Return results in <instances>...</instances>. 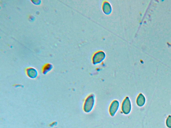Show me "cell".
<instances>
[{
  "instance_id": "obj_4",
  "label": "cell",
  "mask_w": 171,
  "mask_h": 128,
  "mask_svg": "<svg viewBox=\"0 0 171 128\" xmlns=\"http://www.w3.org/2000/svg\"><path fill=\"white\" fill-rule=\"evenodd\" d=\"M26 75L30 78H35L37 76L38 73L35 69L32 67H28L25 70Z\"/></svg>"
},
{
  "instance_id": "obj_3",
  "label": "cell",
  "mask_w": 171,
  "mask_h": 128,
  "mask_svg": "<svg viewBox=\"0 0 171 128\" xmlns=\"http://www.w3.org/2000/svg\"><path fill=\"white\" fill-rule=\"evenodd\" d=\"M119 104L117 100H114L110 106L109 112L110 114L113 116L117 112L119 107Z\"/></svg>"
},
{
  "instance_id": "obj_2",
  "label": "cell",
  "mask_w": 171,
  "mask_h": 128,
  "mask_svg": "<svg viewBox=\"0 0 171 128\" xmlns=\"http://www.w3.org/2000/svg\"><path fill=\"white\" fill-rule=\"evenodd\" d=\"M131 108V104L129 98L128 97H126L122 104V111L125 114L128 115L130 112Z\"/></svg>"
},
{
  "instance_id": "obj_1",
  "label": "cell",
  "mask_w": 171,
  "mask_h": 128,
  "mask_svg": "<svg viewBox=\"0 0 171 128\" xmlns=\"http://www.w3.org/2000/svg\"><path fill=\"white\" fill-rule=\"evenodd\" d=\"M95 103V97L93 94L87 98L84 105V110L87 113L90 112L93 108Z\"/></svg>"
},
{
  "instance_id": "obj_7",
  "label": "cell",
  "mask_w": 171,
  "mask_h": 128,
  "mask_svg": "<svg viewBox=\"0 0 171 128\" xmlns=\"http://www.w3.org/2000/svg\"><path fill=\"white\" fill-rule=\"evenodd\" d=\"M102 54L99 53V54H97V55L96 56H94L93 59V62L95 64L100 62L103 60L104 56H103V54H102Z\"/></svg>"
},
{
  "instance_id": "obj_6",
  "label": "cell",
  "mask_w": 171,
  "mask_h": 128,
  "mask_svg": "<svg viewBox=\"0 0 171 128\" xmlns=\"http://www.w3.org/2000/svg\"><path fill=\"white\" fill-rule=\"evenodd\" d=\"M53 67L52 64L50 63H46L44 64L42 67V73L44 74H46L52 69Z\"/></svg>"
},
{
  "instance_id": "obj_8",
  "label": "cell",
  "mask_w": 171,
  "mask_h": 128,
  "mask_svg": "<svg viewBox=\"0 0 171 128\" xmlns=\"http://www.w3.org/2000/svg\"><path fill=\"white\" fill-rule=\"evenodd\" d=\"M166 124L167 127L171 128V116H169L167 119Z\"/></svg>"
},
{
  "instance_id": "obj_5",
  "label": "cell",
  "mask_w": 171,
  "mask_h": 128,
  "mask_svg": "<svg viewBox=\"0 0 171 128\" xmlns=\"http://www.w3.org/2000/svg\"><path fill=\"white\" fill-rule=\"evenodd\" d=\"M146 102V99L144 95L140 94L137 99V104L138 106L141 107L143 106Z\"/></svg>"
}]
</instances>
